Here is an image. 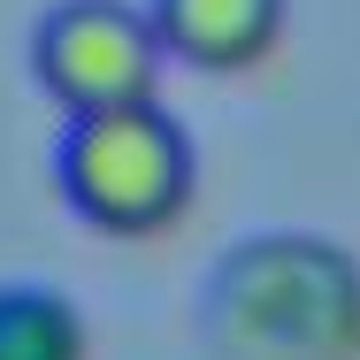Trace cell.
Wrapping results in <instances>:
<instances>
[{
  "mask_svg": "<svg viewBox=\"0 0 360 360\" xmlns=\"http://www.w3.org/2000/svg\"><path fill=\"white\" fill-rule=\"evenodd\" d=\"M54 184L108 238H153L192 200V139L161 100L84 108L54 146Z\"/></svg>",
  "mask_w": 360,
  "mask_h": 360,
  "instance_id": "obj_1",
  "label": "cell"
},
{
  "mask_svg": "<svg viewBox=\"0 0 360 360\" xmlns=\"http://www.w3.org/2000/svg\"><path fill=\"white\" fill-rule=\"evenodd\" d=\"M161 31L146 8H123V0H62L39 39H31V70L46 84V100L62 115H84V108H123V100H153L161 92Z\"/></svg>",
  "mask_w": 360,
  "mask_h": 360,
  "instance_id": "obj_2",
  "label": "cell"
},
{
  "mask_svg": "<svg viewBox=\"0 0 360 360\" xmlns=\"http://www.w3.org/2000/svg\"><path fill=\"white\" fill-rule=\"evenodd\" d=\"M146 15L161 31L169 62L207 70V77L253 70L284 31V0H153Z\"/></svg>",
  "mask_w": 360,
  "mask_h": 360,
  "instance_id": "obj_3",
  "label": "cell"
},
{
  "mask_svg": "<svg viewBox=\"0 0 360 360\" xmlns=\"http://www.w3.org/2000/svg\"><path fill=\"white\" fill-rule=\"evenodd\" d=\"M0 360H84V314L62 291L0 284Z\"/></svg>",
  "mask_w": 360,
  "mask_h": 360,
  "instance_id": "obj_4",
  "label": "cell"
}]
</instances>
